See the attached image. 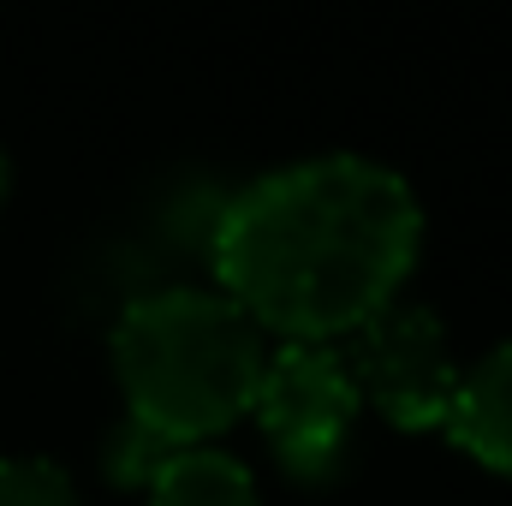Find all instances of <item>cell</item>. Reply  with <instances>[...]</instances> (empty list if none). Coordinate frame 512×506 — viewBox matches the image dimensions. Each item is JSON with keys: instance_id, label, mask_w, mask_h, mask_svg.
<instances>
[{"instance_id": "1", "label": "cell", "mask_w": 512, "mask_h": 506, "mask_svg": "<svg viewBox=\"0 0 512 506\" xmlns=\"http://www.w3.org/2000/svg\"><path fill=\"white\" fill-rule=\"evenodd\" d=\"M423 245V209L399 167L328 149L239 185L215 215L221 292L286 340H334L393 304Z\"/></svg>"}, {"instance_id": "2", "label": "cell", "mask_w": 512, "mask_h": 506, "mask_svg": "<svg viewBox=\"0 0 512 506\" xmlns=\"http://www.w3.org/2000/svg\"><path fill=\"white\" fill-rule=\"evenodd\" d=\"M126 417L161 441H209L256 393L262 328L221 286L137 292L114 322Z\"/></svg>"}, {"instance_id": "3", "label": "cell", "mask_w": 512, "mask_h": 506, "mask_svg": "<svg viewBox=\"0 0 512 506\" xmlns=\"http://www.w3.org/2000/svg\"><path fill=\"white\" fill-rule=\"evenodd\" d=\"M251 405L274 459L292 477L322 483L340 471V459L352 447L358 387H352L346 352L334 340H280L274 352H262Z\"/></svg>"}, {"instance_id": "4", "label": "cell", "mask_w": 512, "mask_h": 506, "mask_svg": "<svg viewBox=\"0 0 512 506\" xmlns=\"http://www.w3.org/2000/svg\"><path fill=\"white\" fill-rule=\"evenodd\" d=\"M346 370H352V387L370 393L399 429H441L459 387L447 322L429 304H405V298L382 304L352 328Z\"/></svg>"}, {"instance_id": "5", "label": "cell", "mask_w": 512, "mask_h": 506, "mask_svg": "<svg viewBox=\"0 0 512 506\" xmlns=\"http://www.w3.org/2000/svg\"><path fill=\"white\" fill-rule=\"evenodd\" d=\"M465 453H477L489 471L512 477V340L483 352L471 370H459L447 423H441Z\"/></svg>"}, {"instance_id": "6", "label": "cell", "mask_w": 512, "mask_h": 506, "mask_svg": "<svg viewBox=\"0 0 512 506\" xmlns=\"http://www.w3.org/2000/svg\"><path fill=\"white\" fill-rule=\"evenodd\" d=\"M149 506H262L256 501L251 465L215 441H185L173 447L149 477Z\"/></svg>"}, {"instance_id": "7", "label": "cell", "mask_w": 512, "mask_h": 506, "mask_svg": "<svg viewBox=\"0 0 512 506\" xmlns=\"http://www.w3.org/2000/svg\"><path fill=\"white\" fill-rule=\"evenodd\" d=\"M0 506H84L72 471L48 453H0Z\"/></svg>"}, {"instance_id": "8", "label": "cell", "mask_w": 512, "mask_h": 506, "mask_svg": "<svg viewBox=\"0 0 512 506\" xmlns=\"http://www.w3.org/2000/svg\"><path fill=\"white\" fill-rule=\"evenodd\" d=\"M6 179H12V161H6V149H0V197H6Z\"/></svg>"}]
</instances>
